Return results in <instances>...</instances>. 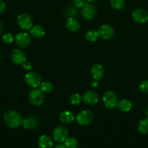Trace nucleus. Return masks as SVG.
I'll return each mask as SVG.
<instances>
[{
    "mask_svg": "<svg viewBox=\"0 0 148 148\" xmlns=\"http://www.w3.org/2000/svg\"><path fill=\"white\" fill-rule=\"evenodd\" d=\"M25 81L26 84L33 88H39L41 83V77L35 72H29L25 75Z\"/></svg>",
    "mask_w": 148,
    "mask_h": 148,
    "instance_id": "nucleus-6",
    "label": "nucleus"
},
{
    "mask_svg": "<svg viewBox=\"0 0 148 148\" xmlns=\"http://www.w3.org/2000/svg\"><path fill=\"white\" fill-rule=\"evenodd\" d=\"M38 145L39 148H52L53 146V142L50 137L43 134L38 140Z\"/></svg>",
    "mask_w": 148,
    "mask_h": 148,
    "instance_id": "nucleus-16",
    "label": "nucleus"
},
{
    "mask_svg": "<svg viewBox=\"0 0 148 148\" xmlns=\"http://www.w3.org/2000/svg\"><path fill=\"white\" fill-rule=\"evenodd\" d=\"M1 32H2V25H1V23L0 22V35H1Z\"/></svg>",
    "mask_w": 148,
    "mask_h": 148,
    "instance_id": "nucleus-35",
    "label": "nucleus"
},
{
    "mask_svg": "<svg viewBox=\"0 0 148 148\" xmlns=\"http://www.w3.org/2000/svg\"><path fill=\"white\" fill-rule=\"evenodd\" d=\"M59 118L61 122L64 123V124H71V123L73 122L74 120L75 119L74 114L69 111H62L59 114Z\"/></svg>",
    "mask_w": 148,
    "mask_h": 148,
    "instance_id": "nucleus-19",
    "label": "nucleus"
},
{
    "mask_svg": "<svg viewBox=\"0 0 148 148\" xmlns=\"http://www.w3.org/2000/svg\"><path fill=\"white\" fill-rule=\"evenodd\" d=\"M4 121L6 125L10 128L16 129L22 125L23 118L18 112L10 110L4 114Z\"/></svg>",
    "mask_w": 148,
    "mask_h": 148,
    "instance_id": "nucleus-1",
    "label": "nucleus"
},
{
    "mask_svg": "<svg viewBox=\"0 0 148 148\" xmlns=\"http://www.w3.org/2000/svg\"><path fill=\"white\" fill-rule=\"evenodd\" d=\"M117 107L121 112H129L132 108V103L129 99L124 98L118 101Z\"/></svg>",
    "mask_w": 148,
    "mask_h": 148,
    "instance_id": "nucleus-20",
    "label": "nucleus"
},
{
    "mask_svg": "<svg viewBox=\"0 0 148 148\" xmlns=\"http://www.w3.org/2000/svg\"><path fill=\"white\" fill-rule=\"evenodd\" d=\"M132 19L138 24H144L148 21V14L144 9L136 8L132 12Z\"/></svg>",
    "mask_w": 148,
    "mask_h": 148,
    "instance_id": "nucleus-8",
    "label": "nucleus"
},
{
    "mask_svg": "<svg viewBox=\"0 0 148 148\" xmlns=\"http://www.w3.org/2000/svg\"><path fill=\"white\" fill-rule=\"evenodd\" d=\"M82 100L86 105L94 106L99 101V96L97 92L94 91L89 90L83 95Z\"/></svg>",
    "mask_w": 148,
    "mask_h": 148,
    "instance_id": "nucleus-13",
    "label": "nucleus"
},
{
    "mask_svg": "<svg viewBox=\"0 0 148 148\" xmlns=\"http://www.w3.org/2000/svg\"><path fill=\"white\" fill-rule=\"evenodd\" d=\"M17 23L19 27L24 30H30L33 27V19L29 14L23 13L20 14L17 18Z\"/></svg>",
    "mask_w": 148,
    "mask_h": 148,
    "instance_id": "nucleus-7",
    "label": "nucleus"
},
{
    "mask_svg": "<svg viewBox=\"0 0 148 148\" xmlns=\"http://www.w3.org/2000/svg\"><path fill=\"white\" fill-rule=\"evenodd\" d=\"M39 125V119L35 116H30L26 119H23L22 126L26 130H33Z\"/></svg>",
    "mask_w": 148,
    "mask_h": 148,
    "instance_id": "nucleus-14",
    "label": "nucleus"
},
{
    "mask_svg": "<svg viewBox=\"0 0 148 148\" xmlns=\"http://www.w3.org/2000/svg\"><path fill=\"white\" fill-rule=\"evenodd\" d=\"M102 101L104 106L108 109H113L117 107L118 103L117 95L112 90H108L104 92L102 97Z\"/></svg>",
    "mask_w": 148,
    "mask_h": 148,
    "instance_id": "nucleus-2",
    "label": "nucleus"
},
{
    "mask_svg": "<svg viewBox=\"0 0 148 148\" xmlns=\"http://www.w3.org/2000/svg\"><path fill=\"white\" fill-rule=\"evenodd\" d=\"M110 6L115 10H120L125 5V0H110Z\"/></svg>",
    "mask_w": 148,
    "mask_h": 148,
    "instance_id": "nucleus-24",
    "label": "nucleus"
},
{
    "mask_svg": "<svg viewBox=\"0 0 148 148\" xmlns=\"http://www.w3.org/2000/svg\"><path fill=\"white\" fill-rule=\"evenodd\" d=\"M137 130L141 134H148V117L144 118L139 122L137 126Z\"/></svg>",
    "mask_w": 148,
    "mask_h": 148,
    "instance_id": "nucleus-21",
    "label": "nucleus"
},
{
    "mask_svg": "<svg viewBox=\"0 0 148 148\" xmlns=\"http://www.w3.org/2000/svg\"><path fill=\"white\" fill-rule=\"evenodd\" d=\"M54 148H66V147L65 146V145H62V143H58Z\"/></svg>",
    "mask_w": 148,
    "mask_h": 148,
    "instance_id": "nucleus-33",
    "label": "nucleus"
},
{
    "mask_svg": "<svg viewBox=\"0 0 148 148\" xmlns=\"http://www.w3.org/2000/svg\"><path fill=\"white\" fill-rule=\"evenodd\" d=\"M89 3H94L97 1V0H86Z\"/></svg>",
    "mask_w": 148,
    "mask_h": 148,
    "instance_id": "nucleus-34",
    "label": "nucleus"
},
{
    "mask_svg": "<svg viewBox=\"0 0 148 148\" xmlns=\"http://www.w3.org/2000/svg\"><path fill=\"white\" fill-rule=\"evenodd\" d=\"M146 115H147V116L148 117V106H147V109H146Z\"/></svg>",
    "mask_w": 148,
    "mask_h": 148,
    "instance_id": "nucleus-36",
    "label": "nucleus"
},
{
    "mask_svg": "<svg viewBox=\"0 0 148 148\" xmlns=\"http://www.w3.org/2000/svg\"><path fill=\"white\" fill-rule=\"evenodd\" d=\"M64 145L66 148H77L78 141L74 137H68L64 142Z\"/></svg>",
    "mask_w": 148,
    "mask_h": 148,
    "instance_id": "nucleus-25",
    "label": "nucleus"
},
{
    "mask_svg": "<svg viewBox=\"0 0 148 148\" xmlns=\"http://www.w3.org/2000/svg\"><path fill=\"white\" fill-rule=\"evenodd\" d=\"M23 67L24 68L25 70L30 71V69H32V64L30 63V62H27V61H26V62H25V63H23Z\"/></svg>",
    "mask_w": 148,
    "mask_h": 148,
    "instance_id": "nucleus-30",
    "label": "nucleus"
},
{
    "mask_svg": "<svg viewBox=\"0 0 148 148\" xmlns=\"http://www.w3.org/2000/svg\"><path fill=\"white\" fill-rule=\"evenodd\" d=\"M6 10V4L4 1L0 0V14H2Z\"/></svg>",
    "mask_w": 148,
    "mask_h": 148,
    "instance_id": "nucleus-31",
    "label": "nucleus"
},
{
    "mask_svg": "<svg viewBox=\"0 0 148 148\" xmlns=\"http://www.w3.org/2000/svg\"><path fill=\"white\" fill-rule=\"evenodd\" d=\"M94 114L89 110H84L77 114L75 119L77 123L81 126H87L94 120Z\"/></svg>",
    "mask_w": 148,
    "mask_h": 148,
    "instance_id": "nucleus-4",
    "label": "nucleus"
},
{
    "mask_svg": "<svg viewBox=\"0 0 148 148\" xmlns=\"http://www.w3.org/2000/svg\"><path fill=\"white\" fill-rule=\"evenodd\" d=\"M85 37L89 42H94L98 39V38H100V36L97 30H90L86 32Z\"/></svg>",
    "mask_w": 148,
    "mask_h": 148,
    "instance_id": "nucleus-22",
    "label": "nucleus"
},
{
    "mask_svg": "<svg viewBox=\"0 0 148 148\" xmlns=\"http://www.w3.org/2000/svg\"><path fill=\"white\" fill-rule=\"evenodd\" d=\"M40 89L33 88L29 92L28 100L32 105L35 106H39L41 105L44 101V95Z\"/></svg>",
    "mask_w": 148,
    "mask_h": 148,
    "instance_id": "nucleus-3",
    "label": "nucleus"
},
{
    "mask_svg": "<svg viewBox=\"0 0 148 148\" xmlns=\"http://www.w3.org/2000/svg\"><path fill=\"white\" fill-rule=\"evenodd\" d=\"M139 88L144 93L148 94V79H145L141 82L139 85Z\"/></svg>",
    "mask_w": 148,
    "mask_h": 148,
    "instance_id": "nucleus-28",
    "label": "nucleus"
},
{
    "mask_svg": "<svg viewBox=\"0 0 148 148\" xmlns=\"http://www.w3.org/2000/svg\"><path fill=\"white\" fill-rule=\"evenodd\" d=\"M30 34L35 38H42L45 36V30L40 25H34L30 29Z\"/></svg>",
    "mask_w": 148,
    "mask_h": 148,
    "instance_id": "nucleus-17",
    "label": "nucleus"
},
{
    "mask_svg": "<svg viewBox=\"0 0 148 148\" xmlns=\"http://www.w3.org/2000/svg\"><path fill=\"white\" fill-rule=\"evenodd\" d=\"M91 72L94 79L99 81L100 80V79H102L103 76H104V67H103L102 65L100 64H94L91 66Z\"/></svg>",
    "mask_w": 148,
    "mask_h": 148,
    "instance_id": "nucleus-15",
    "label": "nucleus"
},
{
    "mask_svg": "<svg viewBox=\"0 0 148 148\" xmlns=\"http://www.w3.org/2000/svg\"><path fill=\"white\" fill-rule=\"evenodd\" d=\"M66 26L68 30L73 33H76L80 29V23L76 19L73 17H69L67 19Z\"/></svg>",
    "mask_w": 148,
    "mask_h": 148,
    "instance_id": "nucleus-18",
    "label": "nucleus"
},
{
    "mask_svg": "<svg viewBox=\"0 0 148 148\" xmlns=\"http://www.w3.org/2000/svg\"><path fill=\"white\" fill-rule=\"evenodd\" d=\"M99 85V82H98V80H96V79H94V80L91 81V86L93 88H97V87H98Z\"/></svg>",
    "mask_w": 148,
    "mask_h": 148,
    "instance_id": "nucleus-32",
    "label": "nucleus"
},
{
    "mask_svg": "<svg viewBox=\"0 0 148 148\" xmlns=\"http://www.w3.org/2000/svg\"><path fill=\"white\" fill-rule=\"evenodd\" d=\"M2 40L6 44H11L15 40V37L13 35L10 33H7L3 35Z\"/></svg>",
    "mask_w": 148,
    "mask_h": 148,
    "instance_id": "nucleus-27",
    "label": "nucleus"
},
{
    "mask_svg": "<svg viewBox=\"0 0 148 148\" xmlns=\"http://www.w3.org/2000/svg\"><path fill=\"white\" fill-rule=\"evenodd\" d=\"M11 59L15 64L23 65L26 62V55L21 49H15L11 53Z\"/></svg>",
    "mask_w": 148,
    "mask_h": 148,
    "instance_id": "nucleus-12",
    "label": "nucleus"
},
{
    "mask_svg": "<svg viewBox=\"0 0 148 148\" xmlns=\"http://www.w3.org/2000/svg\"><path fill=\"white\" fill-rule=\"evenodd\" d=\"M68 131L65 127L62 125L57 126L53 130V139L56 143H63L68 138Z\"/></svg>",
    "mask_w": 148,
    "mask_h": 148,
    "instance_id": "nucleus-5",
    "label": "nucleus"
},
{
    "mask_svg": "<svg viewBox=\"0 0 148 148\" xmlns=\"http://www.w3.org/2000/svg\"><path fill=\"white\" fill-rule=\"evenodd\" d=\"M98 33L100 37L104 40L111 39L115 35V30L113 27L110 25H102L98 29Z\"/></svg>",
    "mask_w": 148,
    "mask_h": 148,
    "instance_id": "nucleus-11",
    "label": "nucleus"
},
{
    "mask_svg": "<svg viewBox=\"0 0 148 148\" xmlns=\"http://www.w3.org/2000/svg\"><path fill=\"white\" fill-rule=\"evenodd\" d=\"M15 43L19 47L27 48L31 43V38L27 33H19L15 37Z\"/></svg>",
    "mask_w": 148,
    "mask_h": 148,
    "instance_id": "nucleus-10",
    "label": "nucleus"
},
{
    "mask_svg": "<svg viewBox=\"0 0 148 148\" xmlns=\"http://www.w3.org/2000/svg\"><path fill=\"white\" fill-rule=\"evenodd\" d=\"M97 9L94 5L90 3H86L85 5L82 7L81 10V14L83 17L87 20H91L95 18L97 16Z\"/></svg>",
    "mask_w": 148,
    "mask_h": 148,
    "instance_id": "nucleus-9",
    "label": "nucleus"
},
{
    "mask_svg": "<svg viewBox=\"0 0 148 148\" xmlns=\"http://www.w3.org/2000/svg\"><path fill=\"white\" fill-rule=\"evenodd\" d=\"M86 0H74V6L77 7V8H82L86 4Z\"/></svg>",
    "mask_w": 148,
    "mask_h": 148,
    "instance_id": "nucleus-29",
    "label": "nucleus"
},
{
    "mask_svg": "<svg viewBox=\"0 0 148 148\" xmlns=\"http://www.w3.org/2000/svg\"><path fill=\"white\" fill-rule=\"evenodd\" d=\"M69 101L70 103L73 106L79 105L81 103V101H83L82 96L78 93H74L70 97Z\"/></svg>",
    "mask_w": 148,
    "mask_h": 148,
    "instance_id": "nucleus-26",
    "label": "nucleus"
},
{
    "mask_svg": "<svg viewBox=\"0 0 148 148\" xmlns=\"http://www.w3.org/2000/svg\"><path fill=\"white\" fill-rule=\"evenodd\" d=\"M39 89L43 93H49L53 89V85L49 81H44L41 83Z\"/></svg>",
    "mask_w": 148,
    "mask_h": 148,
    "instance_id": "nucleus-23",
    "label": "nucleus"
}]
</instances>
